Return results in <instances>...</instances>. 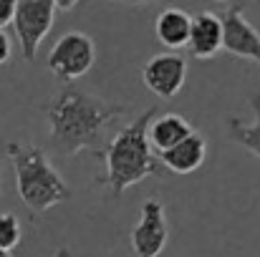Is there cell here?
I'll use <instances>...</instances> for the list:
<instances>
[{"label": "cell", "mask_w": 260, "mask_h": 257, "mask_svg": "<svg viewBox=\"0 0 260 257\" xmlns=\"http://www.w3.org/2000/svg\"><path fill=\"white\" fill-rule=\"evenodd\" d=\"M126 114L129 108L121 103H109L76 86H63V91L56 93L46 106L51 149L61 157H74L79 152H93L101 157L106 126Z\"/></svg>", "instance_id": "1"}, {"label": "cell", "mask_w": 260, "mask_h": 257, "mask_svg": "<svg viewBox=\"0 0 260 257\" xmlns=\"http://www.w3.org/2000/svg\"><path fill=\"white\" fill-rule=\"evenodd\" d=\"M154 116H157V108H147L134 121L121 126L116 136L104 146L101 159L106 171L96 176V181L109 187L114 197L124 194L129 187L149 176H159L165 169V164L154 157L152 152L154 146L149 141V124L154 121Z\"/></svg>", "instance_id": "2"}, {"label": "cell", "mask_w": 260, "mask_h": 257, "mask_svg": "<svg viewBox=\"0 0 260 257\" xmlns=\"http://www.w3.org/2000/svg\"><path fill=\"white\" fill-rule=\"evenodd\" d=\"M5 154L15 171L18 197L30 212H48L51 207H58L71 199V187L56 171L41 146L10 141L5 146Z\"/></svg>", "instance_id": "3"}, {"label": "cell", "mask_w": 260, "mask_h": 257, "mask_svg": "<svg viewBox=\"0 0 260 257\" xmlns=\"http://www.w3.org/2000/svg\"><path fill=\"white\" fill-rule=\"evenodd\" d=\"M93 61H96V46L91 35L81 30L63 33L48 53V68L63 84H74L81 76H86Z\"/></svg>", "instance_id": "4"}, {"label": "cell", "mask_w": 260, "mask_h": 257, "mask_svg": "<svg viewBox=\"0 0 260 257\" xmlns=\"http://www.w3.org/2000/svg\"><path fill=\"white\" fill-rule=\"evenodd\" d=\"M56 3L53 0H18L13 30L20 43V53L25 61H36L43 38L51 33L56 20Z\"/></svg>", "instance_id": "5"}, {"label": "cell", "mask_w": 260, "mask_h": 257, "mask_svg": "<svg viewBox=\"0 0 260 257\" xmlns=\"http://www.w3.org/2000/svg\"><path fill=\"white\" fill-rule=\"evenodd\" d=\"M170 227L165 204L159 199H144L139 222L132 230V250L134 257H159L167 247Z\"/></svg>", "instance_id": "6"}, {"label": "cell", "mask_w": 260, "mask_h": 257, "mask_svg": "<svg viewBox=\"0 0 260 257\" xmlns=\"http://www.w3.org/2000/svg\"><path fill=\"white\" fill-rule=\"evenodd\" d=\"M142 79L159 98H174L187 79V61L177 53H159L144 63Z\"/></svg>", "instance_id": "7"}, {"label": "cell", "mask_w": 260, "mask_h": 257, "mask_svg": "<svg viewBox=\"0 0 260 257\" xmlns=\"http://www.w3.org/2000/svg\"><path fill=\"white\" fill-rule=\"evenodd\" d=\"M222 25H225V51L238 58L260 63V33L245 18L240 5H233L222 15Z\"/></svg>", "instance_id": "8"}, {"label": "cell", "mask_w": 260, "mask_h": 257, "mask_svg": "<svg viewBox=\"0 0 260 257\" xmlns=\"http://www.w3.org/2000/svg\"><path fill=\"white\" fill-rule=\"evenodd\" d=\"M187 48L200 61L215 58L225 48V25H222V18L215 15V13H207V10L192 15V33H189Z\"/></svg>", "instance_id": "9"}, {"label": "cell", "mask_w": 260, "mask_h": 257, "mask_svg": "<svg viewBox=\"0 0 260 257\" xmlns=\"http://www.w3.org/2000/svg\"><path fill=\"white\" fill-rule=\"evenodd\" d=\"M207 157V141L202 134H189L184 141L174 144L172 149L159 152V162L165 164V169L174 171V174H192L202 167Z\"/></svg>", "instance_id": "10"}, {"label": "cell", "mask_w": 260, "mask_h": 257, "mask_svg": "<svg viewBox=\"0 0 260 257\" xmlns=\"http://www.w3.org/2000/svg\"><path fill=\"white\" fill-rule=\"evenodd\" d=\"M154 33H157V41L162 46L184 48L189 43V33H192V15L179 10V8H167L157 15Z\"/></svg>", "instance_id": "11"}, {"label": "cell", "mask_w": 260, "mask_h": 257, "mask_svg": "<svg viewBox=\"0 0 260 257\" xmlns=\"http://www.w3.org/2000/svg\"><path fill=\"white\" fill-rule=\"evenodd\" d=\"M189 134H194L192 124L187 119H182L179 114H165V116H157L152 124H149V141L157 152H167L172 149L174 144L184 141Z\"/></svg>", "instance_id": "12"}, {"label": "cell", "mask_w": 260, "mask_h": 257, "mask_svg": "<svg viewBox=\"0 0 260 257\" xmlns=\"http://www.w3.org/2000/svg\"><path fill=\"white\" fill-rule=\"evenodd\" d=\"M250 106L255 111V119L248 124L238 116H230L228 119V139L240 144L243 149H248L250 154H255L260 159V93H255L250 98Z\"/></svg>", "instance_id": "13"}, {"label": "cell", "mask_w": 260, "mask_h": 257, "mask_svg": "<svg viewBox=\"0 0 260 257\" xmlns=\"http://www.w3.org/2000/svg\"><path fill=\"white\" fill-rule=\"evenodd\" d=\"M20 240H23V227H20L18 217L10 212H3L0 214V250L13 252V247H18Z\"/></svg>", "instance_id": "14"}, {"label": "cell", "mask_w": 260, "mask_h": 257, "mask_svg": "<svg viewBox=\"0 0 260 257\" xmlns=\"http://www.w3.org/2000/svg\"><path fill=\"white\" fill-rule=\"evenodd\" d=\"M15 8H18V0H0V28L13 25Z\"/></svg>", "instance_id": "15"}, {"label": "cell", "mask_w": 260, "mask_h": 257, "mask_svg": "<svg viewBox=\"0 0 260 257\" xmlns=\"http://www.w3.org/2000/svg\"><path fill=\"white\" fill-rule=\"evenodd\" d=\"M10 56H13V46H10V38H8L5 28H0V66H3V63H8V61H10Z\"/></svg>", "instance_id": "16"}, {"label": "cell", "mask_w": 260, "mask_h": 257, "mask_svg": "<svg viewBox=\"0 0 260 257\" xmlns=\"http://www.w3.org/2000/svg\"><path fill=\"white\" fill-rule=\"evenodd\" d=\"M53 3H56L58 10H74L79 5V0H53Z\"/></svg>", "instance_id": "17"}, {"label": "cell", "mask_w": 260, "mask_h": 257, "mask_svg": "<svg viewBox=\"0 0 260 257\" xmlns=\"http://www.w3.org/2000/svg\"><path fill=\"white\" fill-rule=\"evenodd\" d=\"M114 3H126V5H147V3H157V0H114Z\"/></svg>", "instance_id": "18"}, {"label": "cell", "mask_w": 260, "mask_h": 257, "mask_svg": "<svg viewBox=\"0 0 260 257\" xmlns=\"http://www.w3.org/2000/svg\"><path fill=\"white\" fill-rule=\"evenodd\" d=\"M56 257H74V252H71L69 247H58V252H56Z\"/></svg>", "instance_id": "19"}, {"label": "cell", "mask_w": 260, "mask_h": 257, "mask_svg": "<svg viewBox=\"0 0 260 257\" xmlns=\"http://www.w3.org/2000/svg\"><path fill=\"white\" fill-rule=\"evenodd\" d=\"M0 257H13V255H10V250H0Z\"/></svg>", "instance_id": "20"}, {"label": "cell", "mask_w": 260, "mask_h": 257, "mask_svg": "<svg viewBox=\"0 0 260 257\" xmlns=\"http://www.w3.org/2000/svg\"><path fill=\"white\" fill-rule=\"evenodd\" d=\"M217 3H225V0H217Z\"/></svg>", "instance_id": "21"}]
</instances>
